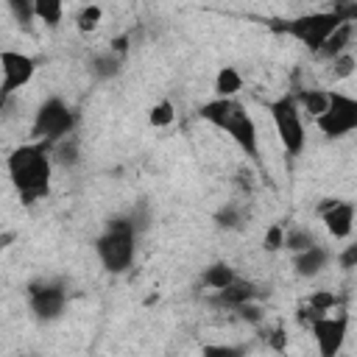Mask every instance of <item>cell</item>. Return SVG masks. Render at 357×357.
<instances>
[{
    "label": "cell",
    "mask_w": 357,
    "mask_h": 357,
    "mask_svg": "<svg viewBox=\"0 0 357 357\" xmlns=\"http://www.w3.org/2000/svg\"><path fill=\"white\" fill-rule=\"evenodd\" d=\"M6 173L8 181L20 198V204L33 206L36 201L50 195V178H53V162H50V142L33 139L17 145L6 156Z\"/></svg>",
    "instance_id": "obj_1"
},
{
    "label": "cell",
    "mask_w": 357,
    "mask_h": 357,
    "mask_svg": "<svg viewBox=\"0 0 357 357\" xmlns=\"http://www.w3.org/2000/svg\"><path fill=\"white\" fill-rule=\"evenodd\" d=\"M340 22H357V0H343V3H335L332 8L307 11V14H296L287 20H268L265 25H268V31H273L279 36H290V39L301 42L310 53H318L324 39Z\"/></svg>",
    "instance_id": "obj_2"
},
{
    "label": "cell",
    "mask_w": 357,
    "mask_h": 357,
    "mask_svg": "<svg viewBox=\"0 0 357 357\" xmlns=\"http://www.w3.org/2000/svg\"><path fill=\"white\" fill-rule=\"evenodd\" d=\"M198 117L215 128H220L223 134H229V139L243 151L245 159H251L259 170H262V156H259V128L254 114L237 100V98H212L206 103H201Z\"/></svg>",
    "instance_id": "obj_3"
},
{
    "label": "cell",
    "mask_w": 357,
    "mask_h": 357,
    "mask_svg": "<svg viewBox=\"0 0 357 357\" xmlns=\"http://www.w3.org/2000/svg\"><path fill=\"white\" fill-rule=\"evenodd\" d=\"M139 231L128 215H114L106 220L103 231L95 237V254L106 273H126L137 259Z\"/></svg>",
    "instance_id": "obj_4"
},
{
    "label": "cell",
    "mask_w": 357,
    "mask_h": 357,
    "mask_svg": "<svg viewBox=\"0 0 357 357\" xmlns=\"http://www.w3.org/2000/svg\"><path fill=\"white\" fill-rule=\"evenodd\" d=\"M265 109H268V117L276 128V137H279L284 156L287 159L301 156V151L307 145V128H304V114H301L293 92H284V95L268 100Z\"/></svg>",
    "instance_id": "obj_5"
},
{
    "label": "cell",
    "mask_w": 357,
    "mask_h": 357,
    "mask_svg": "<svg viewBox=\"0 0 357 357\" xmlns=\"http://www.w3.org/2000/svg\"><path fill=\"white\" fill-rule=\"evenodd\" d=\"M75 123H78V117H75L73 106L59 95H47L33 112L31 137L42 139V142H56V139L73 134Z\"/></svg>",
    "instance_id": "obj_6"
},
{
    "label": "cell",
    "mask_w": 357,
    "mask_h": 357,
    "mask_svg": "<svg viewBox=\"0 0 357 357\" xmlns=\"http://www.w3.org/2000/svg\"><path fill=\"white\" fill-rule=\"evenodd\" d=\"M25 301L39 324H53L67 310V287L59 279H33L25 284Z\"/></svg>",
    "instance_id": "obj_7"
},
{
    "label": "cell",
    "mask_w": 357,
    "mask_h": 357,
    "mask_svg": "<svg viewBox=\"0 0 357 357\" xmlns=\"http://www.w3.org/2000/svg\"><path fill=\"white\" fill-rule=\"evenodd\" d=\"M315 126L326 139H340V137L351 134L357 128V98L329 89L326 109L315 117Z\"/></svg>",
    "instance_id": "obj_8"
},
{
    "label": "cell",
    "mask_w": 357,
    "mask_h": 357,
    "mask_svg": "<svg viewBox=\"0 0 357 357\" xmlns=\"http://www.w3.org/2000/svg\"><path fill=\"white\" fill-rule=\"evenodd\" d=\"M39 61L31 53L14 50V47H3L0 50V109L22 89L31 84V78L36 75Z\"/></svg>",
    "instance_id": "obj_9"
},
{
    "label": "cell",
    "mask_w": 357,
    "mask_h": 357,
    "mask_svg": "<svg viewBox=\"0 0 357 357\" xmlns=\"http://www.w3.org/2000/svg\"><path fill=\"white\" fill-rule=\"evenodd\" d=\"M310 332L318 343V354L321 357H337L343 343H346V332H349V312L337 310L335 315L326 312L321 318H315L310 324Z\"/></svg>",
    "instance_id": "obj_10"
},
{
    "label": "cell",
    "mask_w": 357,
    "mask_h": 357,
    "mask_svg": "<svg viewBox=\"0 0 357 357\" xmlns=\"http://www.w3.org/2000/svg\"><path fill=\"white\" fill-rule=\"evenodd\" d=\"M318 218L335 240H349L354 231V204L346 198H324L318 204Z\"/></svg>",
    "instance_id": "obj_11"
},
{
    "label": "cell",
    "mask_w": 357,
    "mask_h": 357,
    "mask_svg": "<svg viewBox=\"0 0 357 357\" xmlns=\"http://www.w3.org/2000/svg\"><path fill=\"white\" fill-rule=\"evenodd\" d=\"M257 296H259V287H257L254 282L237 276L231 284H226V287H220V290H212L209 304H212V307H220V310H234V307H240V304H245V301H251V298H257Z\"/></svg>",
    "instance_id": "obj_12"
},
{
    "label": "cell",
    "mask_w": 357,
    "mask_h": 357,
    "mask_svg": "<svg viewBox=\"0 0 357 357\" xmlns=\"http://www.w3.org/2000/svg\"><path fill=\"white\" fill-rule=\"evenodd\" d=\"M332 262V251L324 245V243H315L304 251H296L293 254V271L301 276V279H312L318 273H324Z\"/></svg>",
    "instance_id": "obj_13"
},
{
    "label": "cell",
    "mask_w": 357,
    "mask_h": 357,
    "mask_svg": "<svg viewBox=\"0 0 357 357\" xmlns=\"http://www.w3.org/2000/svg\"><path fill=\"white\" fill-rule=\"evenodd\" d=\"M351 39H354V22H340L326 39H324V45L318 47V59H324V61H332L337 53H343V50H351Z\"/></svg>",
    "instance_id": "obj_14"
},
{
    "label": "cell",
    "mask_w": 357,
    "mask_h": 357,
    "mask_svg": "<svg viewBox=\"0 0 357 357\" xmlns=\"http://www.w3.org/2000/svg\"><path fill=\"white\" fill-rule=\"evenodd\" d=\"M50 162H53V167H64V170L75 167V165L81 162L78 139H75L73 134H67V137H61V139L50 142Z\"/></svg>",
    "instance_id": "obj_15"
},
{
    "label": "cell",
    "mask_w": 357,
    "mask_h": 357,
    "mask_svg": "<svg viewBox=\"0 0 357 357\" xmlns=\"http://www.w3.org/2000/svg\"><path fill=\"white\" fill-rule=\"evenodd\" d=\"M237 279V271L229 265V262H223V259H218V262H209L204 271H201V287H206V290H220V287H226V284H231Z\"/></svg>",
    "instance_id": "obj_16"
},
{
    "label": "cell",
    "mask_w": 357,
    "mask_h": 357,
    "mask_svg": "<svg viewBox=\"0 0 357 357\" xmlns=\"http://www.w3.org/2000/svg\"><path fill=\"white\" fill-rule=\"evenodd\" d=\"M123 70V56L112 53V50H103V53H95L89 59V73L98 78V81H109L114 75H120Z\"/></svg>",
    "instance_id": "obj_17"
},
{
    "label": "cell",
    "mask_w": 357,
    "mask_h": 357,
    "mask_svg": "<svg viewBox=\"0 0 357 357\" xmlns=\"http://www.w3.org/2000/svg\"><path fill=\"white\" fill-rule=\"evenodd\" d=\"M212 89H215V98H234V95L243 89V73H240L237 67H231V64L220 67V70L215 73Z\"/></svg>",
    "instance_id": "obj_18"
},
{
    "label": "cell",
    "mask_w": 357,
    "mask_h": 357,
    "mask_svg": "<svg viewBox=\"0 0 357 357\" xmlns=\"http://www.w3.org/2000/svg\"><path fill=\"white\" fill-rule=\"evenodd\" d=\"M301 114H307L310 120H315L324 109H326V100H329V89H298L293 92Z\"/></svg>",
    "instance_id": "obj_19"
},
{
    "label": "cell",
    "mask_w": 357,
    "mask_h": 357,
    "mask_svg": "<svg viewBox=\"0 0 357 357\" xmlns=\"http://www.w3.org/2000/svg\"><path fill=\"white\" fill-rule=\"evenodd\" d=\"M33 14L42 25L56 31L64 20V0H33Z\"/></svg>",
    "instance_id": "obj_20"
},
{
    "label": "cell",
    "mask_w": 357,
    "mask_h": 357,
    "mask_svg": "<svg viewBox=\"0 0 357 357\" xmlns=\"http://www.w3.org/2000/svg\"><path fill=\"white\" fill-rule=\"evenodd\" d=\"M212 220H215V226L223 229V231H237V229H243V223H245V212H243L240 204H223V206L212 215Z\"/></svg>",
    "instance_id": "obj_21"
},
{
    "label": "cell",
    "mask_w": 357,
    "mask_h": 357,
    "mask_svg": "<svg viewBox=\"0 0 357 357\" xmlns=\"http://www.w3.org/2000/svg\"><path fill=\"white\" fill-rule=\"evenodd\" d=\"M173 120H176V106L170 98H162L148 109V126L151 128H167V126H173Z\"/></svg>",
    "instance_id": "obj_22"
},
{
    "label": "cell",
    "mask_w": 357,
    "mask_h": 357,
    "mask_svg": "<svg viewBox=\"0 0 357 357\" xmlns=\"http://www.w3.org/2000/svg\"><path fill=\"white\" fill-rule=\"evenodd\" d=\"M315 243H318V237H315L310 229L293 226V229H284V245H282V248H287L290 254H296V251H304V248H310V245H315Z\"/></svg>",
    "instance_id": "obj_23"
},
{
    "label": "cell",
    "mask_w": 357,
    "mask_h": 357,
    "mask_svg": "<svg viewBox=\"0 0 357 357\" xmlns=\"http://www.w3.org/2000/svg\"><path fill=\"white\" fill-rule=\"evenodd\" d=\"M6 6H8V14L14 17V22H17L20 28H25V31L33 28V22H36L33 0H6Z\"/></svg>",
    "instance_id": "obj_24"
},
{
    "label": "cell",
    "mask_w": 357,
    "mask_h": 357,
    "mask_svg": "<svg viewBox=\"0 0 357 357\" xmlns=\"http://www.w3.org/2000/svg\"><path fill=\"white\" fill-rule=\"evenodd\" d=\"M100 22H103V8H100L98 3H86V6L75 14V28H78L81 33H92Z\"/></svg>",
    "instance_id": "obj_25"
},
{
    "label": "cell",
    "mask_w": 357,
    "mask_h": 357,
    "mask_svg": "<svg viewBox=\"0 0 357 357\" xmlns=\"http://www.w3.org/2000/svg\"><path fill=\"white\" fill-rule=\"evenodd\" d=\"M307 304H310L315 312L326 315V312H335V307L340 304V296L332 293V290H312V293L307 296Z\"/></svg>",
    "instance_id": "obj_26"
},
{
    "label": "cell",
    "mask_w": 357,
    "mask_h": 357,
    "mask_svg": "<svg viewBox=\"0 0 357 357\" xmlns=\"http://www.w3.org/2000/svg\"><path fill=\"white\" fill-rule=\"evenodd\" d=\"M332 73H335V81H340V78H349L351 73H354V67H357V59H354V53L351 50H343V53H337L332 61Z\"/></svg>",
    "instance_id": "obj_27"
},
{
    "label": "cell",
    "mask_w": 357,
    "mask_h": 357,
    "mask_svg": "<svg viewBox=\"0 0 357 357\" xmlns=\"http://www.w3.org/2000/svg\"><path fill=\"white\" fill-rule=\"evenodd\" d=\"M231 312H234L240 321H248V324H254V326H259V324L265 321V310L257 304V298H251V301H245V304L234 307Z\"/></svg>",
    "instance_id": "obj_28"
},
{
    "label": "cell",
    "mask_w": 357,
    "mask_h": 357,
    "mask_svg": "<svg viewBox=\"0 0 357 357\" xmlns=\"http://www.w3.org/2000/svg\"><path fill=\"white\" fill-rule=\"evenodd\" d=\"M282 245H284V226L282 223H271L265 237H262V248L273 254V251H282Z\"/></svg>",
    "instance_id": "obj_29"
},
{
    "label": "cell",
    "mask_w": 357,
    "mask_h": 357,
    "mask_svg": "<svg viewBox=\"0 0 357 357\" xmlns=\"http://www.w3.org/2000/svg\"><path fill=\"white\" fill-rule=\"evenodd\" d=\"M265 343H268V349H273V351H284V349H287V332H284L282 326H276V329H268V335H265Z\"/></svg>",
    "instance_id": "obj_30"
},
{
    "label": "cell",
    "mask_w": 357,
    "mask_h": 357,
    "mask_svg": "<svg viewBox=\"0 0 357 357\" xmlns=\"http://www.w3.org/2000/svg\"><path fill=\"white\" fill-rule=\"evenodd\" d=\"M201 351L204 354H215V357H240L245 349L243 346H223V343H218V346H204Z\"/></svg>",
    "instance_id": "obj_31"
},
{
    "label": "cell",
    "mask_w": 357,
    "mask_h": 357,
    "mask_svg": "<svg viewBox=\"0 0 357 357\" xmlns=\"http://www.w3.org/2000/svg\"><path fill=\"white\" fill-rule=\"evenodd\" d=\"M337 262H340V268L343 271H351L354 265H357V245L351 243V245H346L340 254H337Z\"/></svg>",
    "instance_id": "obj_32"
}]
</instances>
